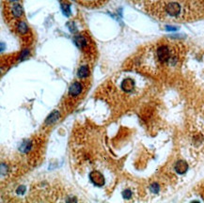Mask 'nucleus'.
<instances>
[{
	"mask_svg": "<svg viewBox=\"0 0 204 203\" xmlns=\"http://www.w3.org/2000/svg\"><path fill=\"white\" fill-rule=\"evenodd\" d=\"M85 85L83 82L80 81H75L74 82L68 90V94H67V103H72V102H75L78 101L79 98L82 96V94L85 92Z\"/></svg>",
	"mask_w": 204,
	"mask_h": 203,
	"instance_id": "obj_2",
	"label": "nucleus"
},
{
	"mask_svg": "<svg viewBox=\"0 0 204 203\" xmlns=\"http://www.w3.org/2000/svg\"><path fill=\"white\" fill-rule=\"evenodd\" d=\"M120 89L123 93H131L133 91H135V82L133 78L131 77H125L122 79L120 85Z\"/></svg>",
	"mask_w": 204,
	"mask_h": 203,
	"instance_id": "obj_6",
	"label": "nucleus"
},
{
	"mask_svg": "<svg viewBox=\"0 0 204 203\" xmlns=\"http://www.w3.org/2000/svg\"><path fill=\"white\" fill-rule=\"evenodd\" d=\"M78 77L81 78V79H84V78H87L89 75V68L88 65H83L79 68L78 70Z\"/></svg>",
	"mask_w": 204,
	"mask_h": 203,
	"instance_id": "obj_11",
	"label": "nucleus"
},
{
	"mask_svg": "<svg viewBox=\"0 0 204 203\" xmlns=\"http://www.w3.org/2000/svg\"><path fill=\"white\" fill-rule=\"evenodd\" d=\"M62 10L64 14H66L67 16H69L71 14V10H70V5L65 3V5H62Z\"/></svg>",
	"mask_w": 204,
	"mask_h": 203,
	"instance_id": "obj_14",
	"label": "nucleus"
},
{
	"mask_svg": "<svg viewBox=\"0 0 204 203\" xmlns=\"http://www.w3.org/2000/svg\"><path fill=\"white\" fill-rule=\"evenodd\" d=\"M14 28L19 35H26L28 32V27L24 21H17L14 24Z\"/></svg>",
	"mask_w": 204,
	"mask_h": 203,
	"instance_id": "obj_9",
	"label": "nucleus"
},
{
	"mask_svg": "<svg viewBox=\"0 0 204 203\" xmlns=\"http://www.w3.org/2000/svg\"><path fill=\"white\" fill-rule=\"evenodd\" d=\"M25 191H26V188H25V187H19V189H18V193H19L20 195H24Z\"/></svg>",
	"mask_w": 204,
	"mask_h": 203,
	"instance_id": "obj_16",
	"label": "nucleus"
},
{
	"mask_svg": "<svg viewBox=\"0 0 204 203\" xmlns=\"http://www.w3.org/2000/svg\"><path fill=\"white\" fill-rule=\"evenodd\" d=\"M74 43H75V44H76L82 51H84V53H86V54L88 55L89 58L93 55L94 46H93V44L91 43V41L89 40V38H88L86 35L80 34V35H78V36H75V37H74Z\"/></svg>",
	"mask_w": 204,
	"mask_h": 203,
	"instance_id": "obj_4",
	"label": "nucleus"
},
{
	"mask_svg": "<svg viewBox=\"0 0 204 203\" xmlns=\"http://www.w3.org/2000/svg\"><path fill=\"white\" fill-rule=\"evenodd\" d=\"M181 55V45L161 42L148 48L135 60L141 71L150 74H157L165 69L178 65Z\"/></svg>",
	"mask_w": 204,
	"mask_h": 203,
	"instance_id": "obj_1",
	"label": "nucleus"
},
{
	"mask_svg": "<svg viewBox=\"0 0 204 203\" xmlns=\"http://www.w3.org/2000/svg\"><path fill=\"white\" fill-rule=\"evenodd\" d=\"M150 191H151L152 193L157 194V193L159 192V190H160V186H159V184H158L157 182H153V183L150 185Z\"/></svg>",
	"mask_w": 204,
	"mask_h": 203,
	"instance_id": "obj_13",
	"label": "nucleus"
},
{
	"mask_svg": "<svg viewBox=\"0 0 204 203\" xmlns=\"http://www.w3.org/2000/svg\"><path fill=\"white\" fill-rule=\"evenodd\" d=\"M166 29H169V30H176L177 28H174V27H166Z\"/></svg>",
	"mask_w": 204,
	"mask_h": 203,
	"instance_id": "obj_17",
	"label": "nucleus"
},
{
	"mask_svg": "<svg viewBox=\"0 0 204 203\" xmlns=\"http://www.w3.org/2000/svg\"><path fill=\"white\" fill-rule=\"evenodd\" d=\"M123 197H125V198H130L131 196H132V192L130 191V190H125L124 192H123Z\"/></svg>",
	"mask_w": 204,
	"mask_h": 203,
	"instance_id": "obj_15",
	"label": "nucleus"
},
{
	"mask_svg": "<svg viewBox=\"0 0 204 203\" xmlns=\"http://www.w3.org/2000/svg\"><path fill=\"white\" fill-rule=\"evenodd\" d=\"M74 1L88 8H96L103 6L108 0H74Z\"/></svg>",
	"mask_w": 204,
	"mask_h": 203,
	"instance_id": "obj_7",
	"label": "nucleus"
},
{
	"mask_svg": "<svg viewBox=\"0 0 204 203\" xmlns=\"http://www.w3.org/2000/svg\"><path fill=\"white\" fill-rule=\"evenodd\" d=\"M89 179L90 180L93 182V184H95L96 186H103L105 183V178L102 175V173H100L99 171H93L89 174Z\"/></svg>",
	"mask_w": 204,
	"mask_h": 203,
	"instance_id": "obj_8",
	"label": "nucleus"
},
{
	"mask_svg": "<svg viewBox=\"0 0 204 203\" xmlns=\"http://www.w3.org/2000/svg\"><path fill=\"white\" fill-rule=\"evenodd\" d=\"M188 169V165L185 161L180 160L176 163L175 165V171L178 174H184Z\"/></svg>",
	"mask_w": 204,
	"mask_h": 203,
	"instance_id": "obj_10",
	"label": "nucleus"
},
{
	"mask_svg": "<svg viewBox=\"0 0 204 203\" xmlns=\"http://www.w3.org/2000/svg\"><path fill=\"white\" fill-rule=\"evenodd\" d=\"M24 15V10L22 5H20L19 3H14L13 4V6L10 8L9 12L6 13V16L8 17L7 20L10 22L12 19L15 20V19H20L22 18Z\"/></svg>",
	"mask_w": 204,
	"mask_h": 203,
	"instance_id": "obj_5",
	"label": "nucleus"
},
{
	"mask_svg": "<svg viewBox=\"0 0 204 203\" xmlns=\"http://www.w3.org/2000/svg\"><path fill=\"white\" fill-rule=\"evenodd\" d=\"M163 11L165 13V14L169 15L171 17H181L182 16L183 18H185L187 16V13L185 10L182 9V7L181 6L180 3L175 2V1H171L168 2L166 4H165Z\"/></svg>",
	"mask_w": 204,
	"mask_h": 203,
	"instance_id": "obj_3",
	"label": "nucleus"
},
{
	"mask_svg": "<svg viewBox=\"0 0 204 203\" xmlns=\"http://www.w3.org/2000/svg\"><path fill=\"white\" fill-rule=\"evenodd\" d=\"M8 2H11V3H17L19 0H7Z\"/></svg>",
	"mask_w": 204,
	"mask_h": 203,
	"instance_id": "obj_18",
	"label": "nucleus"
},
{
	"mask_svg": "<svg viewBox=\"0 0 204 203\" xmlns=\"http://www.w3.org/2000/svg\"><path fill=\"white\" fill-rule=\"evenodd\" d=\"M58 119H59V112L55 111V112H53V113L49 116V118L46 119V123H53V122H55L56 120H58Z\"/></svg>",
	"mask_w": 204,
	"mask_h": 203,
	"instance_id": "obj_12",
	"label": "nucleus"
}]
</instances>
